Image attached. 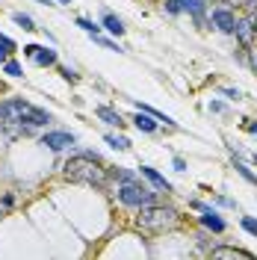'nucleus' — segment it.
<instances>
[{"instance_id": "nucleus-1", "label": "nucleus", "mask_w": 257, "mask_h": 260, "mask_svg": "<svg viewBox=\"0 0 257 260\" xmlns=\"http://www.w3.org/2000/svg\"><path fill=\"white\" fill-rule=\"evenodd\" d=\"M62 175L68 180H77V183H89V186H104L107 183V169L104 162L98 160L95 154H77L62 166Z\"/></svg>"}, {"instance_id": "nucleus-2", "label": "nucleus", "mask_w": 257, "mask_h": 260, "mask_svg": "<svg viewBox=\"0 0 257 260\" xmlns=\"http://www.w3.org/2000/svg\"><path fill=\"white\" fill-rule=\"evenodd\" d=\"M180 222L175 207H157V204H148V207H139V216H136V225L145 228V231H169Z\"/></svg>"}, {"instance_id": "nucleus-3", "label": "nucleus", "mask_w": 257, "mask_h": 260, "mask_svg": "<svg viewBox=\"0 0 257 260\" xmlns=\"http://www.w3.org/2000/svg\"><path fill=\"white\" fill-rule=\"evenodd\" d=\"M154 189L151 186H145L142 180H130V183H118V201L124 204V207H148V204H154Z\"/></svg>"}, {"instance_id": "nucleus-4", "label": "nucleus", "mask_w": 257, "mask_h": 260, "mask_svg": "<svg viewBox=\"0 0 257 260\" xmlns=\"http://www.w3.org/2000/svg\"><path fill=\"white\" fill-rule=\"evenodd\" d=\"M27 110H30L27 101H3L0 104V121L3 124H18V121H24Z\"/></svg>"}, {"instance_id": "nucleus-5", "label": "nucleus", "mask_w": 257, "mask_h": 260, "mask_svg": "<svg viewBox=\"0 0 257 260\" xmlns=\"http://www.w3.org/2000/svg\"><path fill=\"white\" fill-rule=\"evenodd\" d=\"M42 145L50 148V151H65V148L77 145V136L68 133V130H50V133L42 136Z\"/></svg>"}, {"instance_id": "nucleus-6", "label": "nucleus", "mask_w": 257, "mask_h": 260, "mask_svg": "<svg viewBox=\"0 0 257 260\" xmlns=\"http://www.w3.org/2000/svg\"><path fill=\"white\" fill-rule=\"evenodd\" d=\"M234 32H237V39H240L242 45L248 48L251 42L257 39V30H254V18L251 15H245V18H237L234 21Z\"/></svg>"}, {"instance_id": "nucleus-7", "label": "nucleus", "mask_w": 257, "mask_h": 260, "mask_svg": "<svg viewBox=\"0 0 257 260\" xmlns=\"http://www.w3.org/2000/svg\"><path fill=\"white\" fill-rule=\"evenodd\" d=\"M234 21H237V18H234V12H231L228 6H219V9L210 12V24L222 32H234Z\"/></svg>"}, {"instance_id": "nucleus-8", "label": "nucleus", "mask_w": 257, "mask_h": 260, "mask_svg": "<svg viewBox=\"0 0 257 260\" xmlns=\"http://www.w3.org/2000/svg\"><path fill=\"white\" fill-rule=\"evenodd\" d=\"M24 121H27L30 127H48L50 121H53V115H50L48 110H39V107L30 104V110L24 113ZM24 121H21V124H24Z\"/></svg>"}, {"instance_id": "nucleus-9", "label": "nucleus", "mask_w": 257, "mask_h": 260, "mask_svg": "<svg viewBox=\"0 0 257 260\" xmlns=\"http://www.w3.org/2000/svg\"><path fill=\"white\" fill-rule=\"evenodd\" d=\"M177 3H180V12H189V15H195V21H198V24L204 21L207 0H177Z\"/></svg>"}, {"instance_id": "nucleus-10", "label": "nucleus", "mask_w": 257, "mask_h": 260, "mask_svg": "<svg viewBox=\"0 0 257 260\" xmlns=\"http://www.w3.org/2000/svg\"><path fill=\"white\" fill-rule=\"evenodd\" d=\"M142 178H148L154 183V189H160V192H172V183L163 178L157 169H151V166H142Z\"/></svg>"}, {"instance_id": "nucleus-11", "label": "nucleus", "mask_w": 257, "mask_h": 260, "mask_svg": "<svg viewBox=\"0 0 257 260\" xmlns=\"http://www.w3.org/2000/svg\"><path fill=\"white\" fill-rule=\"evenodd\" d=\"M95 115L104 121V124H113V127H121L124 124V118H121V113H115L113 107H98Z\"/></svg>"}, {"instance_id": "nucleus-12", "label": "nucleus", "mask_w": 257, "mask_h": 260, "mask_svg": "<svg viewBox=\"0 0 257 260\" xmlns=\"http://www.w3.org/2000/svg\"><path fill=\"white\" fill-rule=\"evenodd\" d=\"M204 216H201V225L204 228H210V231H216V234H222V231H225V222H222V219H219V213L216 210H210V207H204Z\"/></svg>"}, {"instance_id": "nucleus-13", "label": "nucleus", "mask_w": 257, "mask_h": 260, "mask_svg": "<svg viewBox=\"0 0 257 260\" xmlns=\"http://www.w3.org/2000/svg\"><path fill=\"white\" fill-rule=\"evenodd\" d=\"M101 24H104V30L113 32V36H121V32H124V21H121L118 15H113V12H104Z\"/></svg>"}, {"instance_id": "nucleus-14", "label": "nucleus", "mask_w": 257, "mask_h": 260, "mask_svg": "<svg viewBox=\"0 0 257 260\" xmlns=\"http://www.w3.org/2000/svg\"><path fill=\"white\" fill-rule=\"evenodd\" d=\"M133 124L142 130V133H154V130H157V118H154V115H148L145 110H139V113L133 115Z\"/></svg>"}, {"instance_id": "nucleus-15", "label": "nucleus", "mask_w": 257, "mask_h": 260, "mask_svg": "<svg viewBox=\"0 0 257 260\" xmlns=\"http://www.w3.org/2000/svg\"><path fill=\"white\" fill-rule=\"evenodd\" d=\"M213 257H242V260H251V251H242V248L222 245V248H213Z\"/></svg>"}, {"instance_id": "nucleus-16", "label": "nucleus", "mask_w": 257, "mask_h": 260, "mask_svg": "<svg viewBox=\"0 0 257 260\" xmlns=\"http://www.w3.org/2000/svg\"><path fill=\"white\" fill-rule=\"evenodd\" d=\"M33 62H36V65H56V50L36 48V53H33Z\"/></svg>"}, {"instance_id": "nucleus-17", "label": "nucleus", "mask_w": 257, "mask_h": 260, "mask_svg": "<svg viewBox=\"0 0 257 260\" xmlns=\"http://www.w3.org/2000/svg\"><path fill=\"white\" fill-rule=\"evenodd\" d=\"M136 110H145V113H148V115H154V118H157V121H163V124H166V127H175V121H172V118H169V115H163L160 110H154V107H145V104H136Z\"/></svg>"}, {"instance_id": "nucleus-18", "label": "nucleus", "mask_w": 257, "mask_h": 260, "mask_svg": "<svg viewBox=\"0 0 257 260\" xmlns=\"http://www.w3.org/2000/svg\"><path fill=\"white\" fill-rule=\"evenodd\" d=\"M12 21H15V24L21 27V30H27V32L39 30V27H36V21H33L30 15H24V12H15V15H12Z\"/></svg>"}, {"instance_id": "nucleus-19", "label": "nucleus", "mask_w": 257, "mask_h": 260, "mask_svg": "<svg viewBox=\"0 0 257 260\" xmlns=\"http://www.w3.org/2000/svg\"><path fill=\"white\" fill-rule=\"evenodd\" d=\"M92 42H95V45H101V48H107V50H115V53H121V45H115V42H110V39H104L101 32H98V36H92Z\"/></svg>"}, {"instance_id": "nucleus-20", "label": "nucleus", "mask_w": 257, "mask_h": 260, "mask_svg": "<svg viewBox=\"0 0 257 260\" xmlns=\"http://www.w3.org/2000/svg\"><path fill=\"white\" fill-rule=\"evenodd\" d=\"M107 142H110L115 151H127V148H130V139H124V136H113V133L107 136Z\"/></svg>"}, {"instance_id": "nucleus-21", "label": "nucleus", "mask_w": 257, "mask_h": 260, "mask_svg": "<svg viewBox=\"0 0 257 260\" xmlns=\"http://www.w3.org/2000/svg\"><path fill=\"white\" fill-rule=\"evenodd\" d=\"M0 68H3V71H6L9 77H21V74H24V71H21V65H18L15 59H6V62L0 65Z\"/></svg>"}, {"instance_id": "nucleus-22", "label": "nucleus", "mask_w": 257, "mask_h": 260, "mask_svg": "<svg viewBox=\"0 0 257 260\" xmlns=\"http://www.w3.org/2000/svg\"><path fill=\"white\" fill-rule=\"evenodd\" d=\"M77 27H80V30H86L89 36H98V30H101V27H98V24H92L89 18H77Z\"/></svg>"}, {"instance_id": "nucleus-23", "label": "nucleus", "mask_w": 257, "mask_h": 260, "mask_svg": "<svg viewBox=\"0 0 257 260\" xmlns=\"http://www.w3.org/2000/svg\"><path fill=\"white\" fill-rule=\"evenodd\" d=\"M113 178L118 180V183H130V180H139L136 175H133V172H124V169H115V172H113Z\"/></svg>"}, {"instance_id": "nucleus-24", "label": "nucleus", "mask_w": 257, "mask_h": 260, "mask_svg": "<svg viewBox=\"0 0 257 260\" xmlns=\"http://www.w3.org/2000/svg\"><path fill=\"white\" fill-rule=\"evenodd\" d=\"M234 166H237V172H240V175H242V178H245V180H248V183H257V178H254V175H251V169H248V166H242L240 160L234 162Z\"/></svg>"}, {"instance_id": "nucleus-25", "label": "nucleus", "mask_w": 257, "mask_h": 260, "mask_svg": "<svg viewBox=\"0 0 257 260\" xmlns=\"http://www.w3.org/2000/svg\"><path fill=\"white\" fill-rule=\"evenodd\" d=\"M242 228H245L248 234H254V237H257V219H251V216H242Z\"/></svg>"}, {"instance_id": "nucleus-26", "label": "nucleus", "mask_w": 257, "mask_h": 260, "mask_svg": "<svg viewBox=\"0 0 257 260\" xmlns=\"http://www.w3.org/2000/svg\"><path fill=\"white\" fill-rule=\"evenodd\" d=\"M59 74H62V77H65L68 83H74V80H77V74H74V68H65V65H62V68H59Z\"/></svg>"}, {"instance_id": "nucleus-27", "label": "nucleus", "mask_w": 257, "mask_h": 260, "mask_svg": "<svg viewBox=\"0 0 257 260\" xmlns=\"http://www.w3.org/2000/svg\"><path fill=\"white\" fill-rule=\"evenodd\" d=\"M0 45H3V48L9 50V53H12V50H15V42H12V39H9V36H3V32H0Z\"/></svg>"}, {"instance_id": "nucleus-28", "label": "nucleus", "mask_w": 257, "mask_h": 260, "mask_svg": "<svg viewBox=\"0 0 257 260\" xmlns=\"http://www.w3.org/2000/svg\"><path fill=\"white\" fill-rule=\"evenodd\" d=\"M166 9H169L172 15H180V3H177V0H166Z\"/></svg>"}, {"instance_id": "nucleus-29", "label": "nucleus", "mask_w": 257, "mask_h": 260, "mask_svg": "<svg viewBox=\"0 0 257 260\" xmlns=\"http://www.w3.org/2000/svg\"><path fill=\"white\" fill-rule=\"evenodd\" d=\"M242 6L248 9V15H257V0H242Z\"/></svg>"}, {"instance_id": "nucleus-30", "label": "nucleus", "mask_w": 257, "mask_h": 260, "mask_svg": "<svg viewBox=\"0 0 257 260\" xmlns=\"http://www.w3.org/2000/svg\"><path fill=\"white\" fill-rule=\"evenodd\" d=\"M228 98H234V101H240V89H222Z\"/></svg>"}, {"instance_id": "nucleus-31", "label": "nucleus", "mask_w": 257, "mask_h": 260, "mask_svg": "<svg viewBox=\"0 0 257 260\" xmlns=\"http://www.w3.org/2000/svg\"><path fill=\"white\" fill-rule=\"evenodd\" d=\"M172 162H175V169H177V172H183V169H186V162H183V157H175Z\"/></svg>"}, {"instance_id": "nucleus-32", "label": "nucleus", "mask_w": 257, "mask_h": 260, "mask_svg": "<svg viewBox=\"0 0 257 260\" xmlns=\"http://www.w3.org/2000/svg\"><path fill=\"white\" fill-rule=\"evenodd\" d=\"M36 48H39V45H27V48H24V56H30V59H33V53H36Z\"/></svg>"}, {"instance_id": "nucleus-33", "label": "nucleus", "mask_w": 257, "mask_h": 260, "mask_svg": "<svg viewBox=\"0 0 257 260\" xmlns=\"http://www.w3.org/2000/svg\"><path fill=\"white\" fill-rule=\"evenodd\" d=\"M248 62H251V68L257 71V50H251V53H248Z\"/></svg>"}, {"instance_id": "nucleus-34", "label": "nucleus", "mask_w": 257, "mask_h": 260, "mask_svg": "<svg viewBox=\"0 0 257 260\" xmlns=\"http://www.w3.org/2000/svg\"><path fill=\"white\" fill-rule=\"evenodd\" d=\"M6 59H9V50H6V48H3V45H0V65L6 62Z\"/></svg>"}, {"instance_id": "nucleus-35", "label": "nucleus", "mask_w": 257, "mask_h": 260, "mask_svg": "<svg viewBox=\"0 0 257 260\" xmlns=\"http://www.w3.org/2000/svg\"><path fill=\"white\" fill-rule=\"evenodd\" d=\"M248 130H251V133H254V136H257V124H254V121H251V124H248Z\"/></svg>"}, {"instance_id": "nucleus-36", "label": "nucleus", "mask_w": 257, "mask_h": 260, "mask_svg": "<svg viewBox=\"0 0 257 260\" xmlns=\"http://www.w3.org/2000/svg\"><path fill=\"white\" fill-rule=\"evenodd\" d=\"M228 6H234V3H242V0H225Z\"/></svg>"}, {"instance_id": "nucleus-37", "label": "nucleus", "mask_w": 257, "mask_h": 260, "mask_svg": "<svg viewBox=\"0 0 257 260\" xmlns=\"http://www.w3.org/2000/svg\"><path fill=\"white\" fill-rule=\"evenodd\" d=\"M251 18H254V30H257V15H251Z\"/></svg>"}, {"instance_id": "nucleus-38", "label": "nucleus", "mask_w": 257, "mask_h": 260, "mask_svg": "<svg viewBox=\"0 0 257 260\" xmlns=\"http://www.w3.org/2000/svg\"><path fill=\"white\" fill-rule=\"evenodd\" d=\"M59 3H71V0H59Z\"/></svg>"}, {"instance_id": "nucleus-39", "label": "nucleus", "mask_w": 257, "mask_h": 260, "mask_svg": "<svg viewBox=\"0 0 257 260\" xmlns=\"http://www.w3.org/2000/svg\"><path fill=\"white\" fill-rule=\"evenodd\" d=\"M254 166H257V157H254Z\"/></svg>"}]
</instances>
